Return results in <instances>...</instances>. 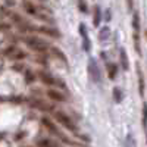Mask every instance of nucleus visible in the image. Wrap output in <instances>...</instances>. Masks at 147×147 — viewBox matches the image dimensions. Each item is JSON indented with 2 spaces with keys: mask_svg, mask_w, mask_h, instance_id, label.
Returning a JSON list of instances; mask_svg holds the SVG:
<instances>
[{
  "mask_svg": "<svg viewBox=\"0 0 147 147\" xmlns=\"http://www.w3.org/2000/svg\"><path fill=\"white\" fill-rule=\"evenodd\" d=\"M41 2H46V0H41Z\"/></svg>",
  "mask_w": 147,
  "mask_h": 147,
  "instance_id": "obj_30",
  "label": "nucleus"
},
{
  "mask_svg": "<svg viewBox=\"0 0 147 147\" xmlns=\"http://www.w3.org/2000/svg\"><path fill=\"white\" fill-rule=\"evenodd\" d=\"M132 5H134V0H127V6H128L129 10L132 9Z\"/></svg>",
  "mask_w": 147,
  "mask_h": 147,
  "instance_id": "obj_25",
  "label": "nucleus"
},
{
  "mask_svg": "<svg viewBox=\"0 0 147 147\" xmlns=\"http://www.w3.org/2000/svg\"><path fill=\"white\" fill-rule=\"evenodd\" d=\"M109 34H110V30H109L107 27H105V28H102L100 32H99V38H100L102 41H105V40L109 38Z\"/></svg>",
  "mask_w": 147,
  "mask_h": 147,
  "instance_id": "obj_17",
  "label": "nucleus"
},
{
  "mask_svg": "<svg viewBox=\"0 0 147 147\" xmlns=\"http://www.w3.org/2000/svg\"><path fill=\"white\" fill-rule=\"evenodd\" d=\"M30 105H31L32 107H37V109H40V110H44V112L52 110V106H50V105L44 103V102L40 100V99H32V100H30Z\"/></svg>",
  "mask_w": 147,
  "mask_h": 147,
  "instance_id": "obj_8",
  "label": "nucleus"
},
{
  "mask_svg": "<svg viewBox=\"0 0 147 147\" xmlns=\"http://www.w3.org/2000/svg\"><path fill=\"white\" fill-rule=\"evenodd\" d=\"M38 78H40L41 82L46 84V85H55V84H56V80L52 77V74L44 72V71H40V72H38Z\"/></svg>",
  "mask_w": 147,
  "mask_h": 147,
  "instance_id": "obj_7",
  "label": "nucleus"
},
{
  "mask_svg": "<svg viewBox=\"0 0 147 147\" xmlns=\"http://www.w3.org/2000/svg\"><path fill=\"white\" fill-rule=\"evenodd\" d=\"M80 34L82 37V49L85 52H90L91 50V41H90V35L87 31V27L84 24H80Z\"/></svg>",
  "mask_w": 147,
  "mask_h": 147,
  "instance_id": "obj_5",
  "label": "nucleus"
},
{
  "mask_svg": "<svg viewBox=\"0 0 147 147\" xmlns=\"http://www.w3.org/2000/svg\"><path fill=\"white\" fill-rule=\"evenodd\" d=\"M9 25H6V24H3V25H0V30H7Z\"/></svg>",
  "mask_w": 147,
  "mask_h": 147,
  "instance_id": "obj_27",
  "label": "nucleus"
},
{
  "mask_svg": "<svg viewBox=\"0 0 147 147\" xmlns=\"http://www.w3.org/2000/svg\"><path fill=\"white\" fill-rule=\"evenodd\" d=\"M25 43L30 49H32L35 52H46V50H49V47H50L49 43H46L41 38H37V37H28L25 40Z\"/></svg>",
  "mask_w": 147,
  "mask_h": 147,
  "instance_id": "obj_1",
  "label": "nucleus"
},
{
  "mask_svg": "<svg viewBox=\"0 0 147 147\" xmlns=\"http://www.w3.org/2000/svg\"><path fill=\"white\" fill-rule=\"evenodd\" d=\"M136 71H137V78H138V93L143 97L144 96V77H143V71L140 63H136Z\"/></svg>",
  "mask_w": 147,
  "mask_h": 147,
  "instance_id": "obj_6",
  "label": "nucleus"
},
{
  "mask_svg": "<svg viewBox=\"0 0 147 147\" xmlns=\"http://www.w3.org/2000/svg\"><path fill=\"white\" fill-rule=\"evenodd\" d=\"M35 78H37V75H35L32 71H30V69L25 71V81H27V82H32Z\"/></svg>",
  "mask_w": 147,
  "mask_h": 147,
  "instance_id": "obj_19",
  "label": "nucleus"
},
{
  "mask_svg": "<svg viewBox=\"0 0 147 147\" xmlns=\"http://www.w3.org/2000/svg\"><path fill=\"white\" fill-rule=\"evenodd\" d=\"M37 146H38V147H55L50 140H41V141H38V144H37Z\"/></svg>",
  "mask_w": 147,
  "mask_h": 147,
  "instance_id": "obj_23",
  "label": "nucleus"
},
{
  "mask_svg": "<svg viewBox=\"0 0 147 147\" xmlns=\"http://www.w3.org/2000/svg\"><path fill=\"white\" fill-rule=\"evenodd\" d=\"M106 21H110V10H106V16H105Z\"/></svg>",
  "mask_w": 147,
  "mask_h": 147,
  "instance_id": "obj_26",
  "label": "nucleus"
},
{
  "mask_svg": "<svg viewBox=\"0 0 147 147\" xmlns=\"http://www.w3.org/2000/svg\"><path fill=\"white\" fill-rule=\"evenodd\" d=\"M141 124L144 128H147V103L143 105V119H141Z\"/></svg>",
  "mask_w": 147,
  "mask_h": 147,
  "instance_id": "obj_20",
  "label": "nucleus"
},
{
  "mask_svg": "<svg viewBox=\"0 0 147 147\" xmlns=\"http://www.w3.org/2000/svg\"><path fill=\"white\" fill-rule=\"evenodd\" d=\"M88 75L91 78L93 82H97L99 84L102 81V72H100V68L97 65V62L94 59H90L88 60Z\"/></svg>",
  "mask_w": 147,
  "mask_h": 147,
  "instance_id": "obj_4",
  "label": "nucleus"
},
{
  "mask_svg": "<svg viewBox=\"0 0 147 147\" xmlns=\"http://www.w3.org/2000/svg\"><path fill=\"white\" fill-rule=\"evenodd\" d=\"M47 97H49V99H52V100H55V102H65L63 94H60L56 90H47Z\"/></svg>",
  "mask_w": 147,
  "mask_h": 147,
  "instance_id": "obj_14",
  "label": "nucleus"
},
{
  "mask_svg": "<svg viewBox=\"0 0 147 147\" xmlns=\"http://www.w3.org/2000/svg\"><path fill=\"white\" fill-rule=\"evenodd\" d=\"M24 9L28 15H32V16H38V9H37L35 5H32L31 2H24Z\"/></svg>",
  "mask_w": 147,
  "mask_h": 147,
  "instance_id": "obj_12",
  "label": "nucleus"
},
{
  "mask_svg": "<svg viewBox=\"0 0 147 147\" xmlns=\"http://www.w3.org/2000/svg\"><path fill=\"white\" fill-rule=\"evenodd\" d=\"M27 55H25V52H22V50H16V53L13 52V55H12V59L13 60H19V59H24Z\"/></svg>",
  "mask_w": 147,
  "mask_h": 147,
  "instance_id": "obj_22",
  "label": "nucleus"
},
{
  "mask_svg": "<svg viewBox=\"0 0 147 147\" xmlns=\"http://www.w3.org/2000/svg\"><path fill=\"white\" fill-rule=\"evenodd\" d=\"M132 30H134V46L138 55H141V49H140V16L138 13L132 15Z\"/></svg>",
  "mask_w": 147,
  "mask_h": 147,
  "instance_id": "obj_3",
  "label": "nucleus"
},
{
  "mask_svg": "<svg viewBox=\"0 0 147 147\" xmlns=\"http://www.w3.org/2000/svg\"><path fill=\"white\" fill-rule=\"evenodd\" d=\"M43 121V124H44V127L49 129V131H50L52 134H55V136H60V132H59V129H57V127L53 124V122L50 121V119H49V118H43L41 119Z\"/></svg>",
  "mask_w": 147,
  "mask_h": 147,
  "instance_id": "obj_11",
  "label": "nucleus"
},
{
  "mask_svg": "<svg viewBox=\"0 0 147 147\" xmlns=\"http://www.w3.org/2000/svg\"><path fill=\"white\" fill-rule=\"evenodd\" d=\"M38 31H40L41 34H44V35L53 37V38H59V37H60V32H59L56 28H53V27H40Z\"/></svg>",
  "mask_w": 147,
  "mask_h": 147,
  "instance_id": "obj_9",
  "label": "nucleus"
},
{
  "mask_svg": "<svg viewBox=\"0 0 147 147\" xmlns=\"http://www.w3.org/2000/svg\"><path fill=\"white\" fill-rule=\"evenodd\" d=\"M78 9H80L81 12H84V13H85V12L88 10V7H87V3H85L84 0H78Z\"/></svg>",
  "mask_w": 147,
  "mask_h": 147,
  "instance_id": "obj_24",
  "label": "nucleus"
},
{
  "mask_svg": "<svg viewBox=\"0 0 147 147\" xmlns=\"http://www.w3.org/2000/svg\"><path fill=\"white\" fill-rule=\"evenodd\" d=\"M146 137H147V128H146Z\"/></svg>",
  "mask_w": 147,
  "mask_h": 147,
  "instance_id": "obj_28",
  "label": "nucleus"
},
{
  "mask_svg": "<svg viewBox=\"0 0 147 147\" xmlns=\"http://www.w3.org/2000/svg\"><path fill=\"white\" fill-rule=\"evenodd\" d=\"M119 62H121V66L124 71L129 69V60H128V56H127V52L124 47H121V50H119Z\"/></svg>",
  "mask_w": 147,
  "mask_h": 147,
  "instance_id": "obj_10",
  "label": "nucleus"
},
{
  "mask_svg": "<svg viewBox=\"0 0 147 147\" xmlns=\"http://www.w3.org/2000/svg\"><path fill=\"white\" fill-rule=\"evenodd\" d=\"M106 68H107V75L110 80H115L116 78V74H118V65L116 63H112V62H107L106 63Z\"/></svg>",
  "mask_w": 147,
  "mask_h": 147,
  "instance_id": "obj_13",
  "label": "nucleus"
},
{
  "mask_svg": "<svg viewBox=\"0 0 147 147\" xmlns=\"http://www.w3.org/2000/svg\"><path fill=\"white\" fill-rule=\"evenodd\" d=\"M55 118H56V121L57 122H60V125H63L66 129H69V131H72V132H77L78 131V128H77V125L74 124V121L66 115V113H63V112H56L55 113Z\"/></svg>",
  "mask_w": 147,
  "mask_h": 147,
  "instance_id": "obj_2",
  "label": "nucleus"
},
{
  "mask_svg": "<svg viewBox=\"0 0 147 147\" xmlns=\"http://www.w3.org/2000/svg\"><path fill=\"white\" fill-rule=\"evenodd\" d=\"M125 147H136V140H134V137L131 136V134H128V136H127Z\"/></svg>",
  "mask_w": 147,
  "mask_h": 147,
  "instance_id": "obj_21",
  "label": "nucleus"
},
{
  "mask_svg": "<svg viewBox=\"0 0 147 147\" xmlns=\"http://www.w3.org/2000/svg\"><path fill=\"white\" fill-rule=\"evenodd\" d=\"M146 37H147V31H146Z\"/></svg>",
  "mask_w": 147,
  "mask_h": 147,
  "instance_id": "obj_29",
  "label": "nucleus"
},
{
  "mask_svg": "<svg viewBox=\"0 0 147 147\" xmlns=\"http://www.w3.org/2000/svg\"><path fill=\"white\" fill-rule=\"evenodd\" d=\"M113 99H115L116 103H121V102H122V91H121L118 87L113 88Z\"/></svg>",
  "mask_w": 147,
  "mask_h": 147,
  "instance_id": "obj_18",
  "label": "nucleus"
},
{
  "mask_svg": "<svg viewBox=\"0 0 147 147\" xmlns=\"http://www.w3.org/2000/svg\"><path fill=\"white\" fill-rule=\"evenodd\" d=\"M100 19H102V12H100V7H99V6H96V7H94V18H93V24H94V27H99Z\"/></svg>",
  "mask_w": 147,
  "mask_h": 147,
  "instance_id": "obj_15",
  "label": "nucleus"
},
{
  "mask_svg": "<svg viewBox=\"0 0 147 147\" xmlns=\"http://www.w3.org/2000/svg\"><path fill=\"white\" fill-rule=\"evenodd\" d=\"M52 50H53V55H55L57 59H60L63 63H68V59H66V56L63 55V52H62V50H59V49H56V47H53Z\"/></svg>",
  "mask_w": 147,
  "mask_h": 147,
  "instance_id": "obj_16",
  "label": "nucleus"
}]
</instances>
